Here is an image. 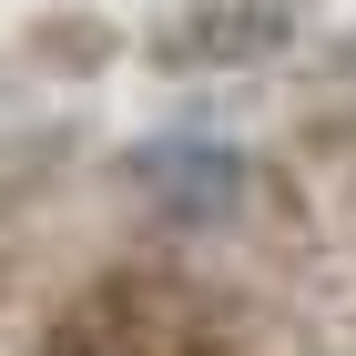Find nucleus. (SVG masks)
<instances>
[{
  "mask_svg": "<svg viewBox=\"0 0 356 356\" xmlns=\"http://www.w3.org/2000/svg\"><path fill=\"white\" fill-rule=\"evenodd\" d=\"M21 356H265V316L193 254H112L41 305Z\"/></svg>",
  "mask_w": 356,
  "mask_h": 356,
  "instance_id": "obj_1",
  "label": "nucleus"
},
{
  "mask_svg": "<svg viewBox=\"0 0 356 356\" xmlns=\"http://www.w3.org/2000/svg\"><path fill=\"white\" fill-rule=\"evenodd\" d=\"M122 184H133V204L163 234H234L254 204V153H234V143H204V133H163L143 143L133 163H122Z\"/></svg>",
  "mask_w": 356,
  "mask_h": 356,
  "instance_id": "obj_2",
  "label": "nucleus"
},
{
  "mask_svg": "<svg viewBox=\"0 0 356 356\" xmlns=\"http://www.w3.org/2000/svg\"><path fill=\"white\" fill-rule=\"evenodd\" d=\"M305 41V0H184L153 21V72H265Z\"/></svg>",
  "mask_w": 356,
  "mask_h": 356,
  "instance_id": "obj_3",
  "label": "nucleus"
},
{
  "mask_svg": "<svg viewBox=\"0 0 356 356\" xmlns=\"http://www.w3.org/2000/svg\"><path fill=\"white\" fill-rule=\"evenodd\" d=\"M82 163V122H10L0 133V245L21 234Z\"/></svg>",
  "mask_w": 356,
  "mask_h": 356,
  "instance_id": "obj_4",
  "label": "nucleus"
},
{
  "mask_svg": "<svg viewBox=\"0 0 356 356\" xmlns=\"http://www.w3.org/2000/svg\"><path fill=\"white\" fill-rule=\"evenodd\" d=\"M112 51H122V41H112V21H92V10H41V21H31V61L61 72V82H92Z\"/></svg>",
  "mask_w": 356,
  "mask_h": 356,
  "instance_id": "obj_5",
  "label": "nucleus"
}]
</instances>
